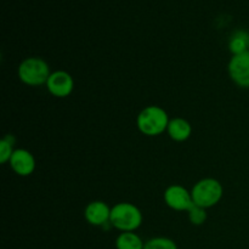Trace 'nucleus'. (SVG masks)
<instances>
[{"label":"nucleus","mask_w":249,"mask_h":249,"mask_svg":"<svg viewBox=\"0 0 249 249\" xmlns=\"http://www.w3.org/2000/svg\"><path fill=\"white\" fill-rule=\"evenodd\" d=\"M46 89L53 96L58 99H65L70 96L74 89V79L72 75L66 71H55L51 72L48 82H46Z\"/></svg>","instance_id":"7"},{"label":"nucleus","mask_w":249,"mask_h":249,"mask_svg":"<svg viewBox=\"0 0 249 249\" xmlns=\"http://www.w3.org/2000/svg\"><path fill=\"white\" fill-rule=\"evenodd\" d=\"M169 121L164 108L152 105L141 109L136 117V126L141 134L153 138L167 131Z\"/></svg>","instance_id":"1"},{"label":"nucleus","mask_w":249,"mask_h":249,"mask_svg":"<svg viewBox=\"0 0 249 249\" xmlns=\"http://www.w3.org/2000/svg\"><path fill=\"white\" fill-rule=\"evenodd\" d=\"M143 249H178V245L168 237H153L145 242Z\"/></svg>","instance_id":"14"},{"label":"nucleus","mask_w":249,"mask_h":249,"mask_svg":"<svg viewBox=\"0 0 249 249\" xmlns=\"http://www.w3.org/2000/svg\"><path fill=\"white\" fill-rule=\"evenodd\" d=\"M145 242L135 232H121L116 238L117 249H143Z\"/></svg>","instance_id":"12"},{"label":"nucleus","mask_w":249,"mask_h":249,"mask_svg":"<svg viewBox=\"0 0 249 249\" xmlns=\"http://www.w3.org/2000/svg\"><path fill=\"white\" fill-rule=\"evenodd\" d=\"M142 220L140 209L129 202H121L111 209L109 224L121 232H134L142 225Z\"/></svg>","instance_id":"2"},{"label":"nucleus","mask_w":249,"mask_h":249,"mask_svg":"<svg viewBox=\"0 0 249 249\" xmlns=\"http://www.w3.org/2000/svg\"><path fill=\"white\" fill-rule=\"evenodd\" d=\"M50 74L51 71L49 63L44 58L36 56L24 58L17 68L19 80L23 84L33 88L45 85Z\"/></svg>","instance_id":"3"},{"label":"nucleus","mask_w":249,"mask_h":249,"mask_svg":"<svg viewBox=\"0 0 249 249\" xmlns=\"http://www.w3.org/2000/svg\"><path fill=\"white\" fill-rule=\"evenodd\" d=\"M167 133L173 141L184 142L189 140L192 134V125L189 121L181 117H177L169 121Z\"/></svg>","instance_id":"10"},{"label":"nucleus","mask_w":249,"mask_h":249,"mask_svg":"<svg viewBox=\"0 0 249 249\" xmlns=\"http://www.w3.org/2000/svg\"><path fill=\"white\" fill-rule=\"evenodd\" d=\"M10 167L19 177H29L34 173L36 167V158L26 148H17L15 150L11 160H10Z\"/></svg>","instance_id":"8"},{"label":"nucleus","mask_w":249,"mask_h":249,"mask_svg":"<svg viewBox=\"0 0 249 249\" xmlns=\"http://www.w3.org/2000/svg\"><path fill=\"white\" fill-rule=\"evenodd\" d=\"M189 220L192 225H203L207 220V209L202 208V207H198L195 204L189 212Z\"/></svg>","instance_id":"15"},{"label":"nucleus","mask_w":249,"mask_h":249,"mask_svg":"<svg viewBox=\"0 0 249 249\" xmlns=\"http://www.w3.org/2000/svg\"><path fill=\"white\" fill-rule=\"evenodd\" d=\"M229 50L233 55L249 51V33L246 31H236L229 39Z\"/></svg>","instance_id":"11"},{"label":"nucleus","mask_w":249,"mask_h":249,"mask_svg":"<svg viewBox=\"0 0 249 249\" xmlns=\"http://www.w3.org/2000/svg\"><path fill=\"white\" fill-rule=\"evenodd\" d=\"M111 209L106 202L92 201L85 207L84 218L92 226H106L111 219Z\"/></svg>","instance_id":"9"},{"label":"nucleus","mask_w":249,"mask_h":249,"mask_svg":"<svg viewBox=\"0 0 249 249\" xmlns=\"http://www.w3.org/2000/svg\"><path fill=\"white\" fill-rule=\"evenodd\" d=\"M228 72L237 87L249 89V51L233 55L229 61Z\"/></svg>","instance_id":"6"},{"label":"nucleus","mask_w":249,"mask_h":249,"mask_svg":"<svg viewBox=\"0 0 249 249\" xmlns=\"http://www.w3.org/2000/svg\"><path fill=\"white\" fill-rule=\"evenodd\" d=\"M16 142V139L14 135H5L0 141V163L5 164V163L10 162L12 155H14V145Z\"/></svg>","instance_id":"13"},{"label":"nucleus","mask_w":249,"mask_h":249,"mask_svg":"<svg viewBox=\"0 0 249 249\" xmlns=\"http://www.w3.org/2000/svg\"><path fill=\"white\" fill-rule=\"evenodd\" d=\"M164 202L170 209L177 212H189L195 206L191 191L181 185H170L165 189Z\"/></svg>","instance_id":"5"},{"label":"nucleus","mask_w":249,"mask_h":249,"mask_svg":"<svg viewBox=\"0 0 249 249\" xmlns=\"http://www.w3.org/2000/svg\"><path fill=\"white\" fill-rule=\"evenodd\" d=\"M191 195L196 206L208 209L216 206L221 201L224 189L219 180L214 178H206L195 184L191 190Z\"/></svg>","instance_id":"4"}]
</instances>
